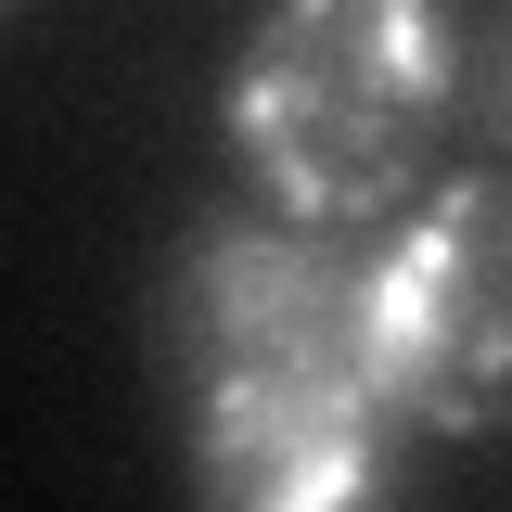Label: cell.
<instances>
[{
  "instance_id": "cell-1",
  "label": "cell",
  "mask_w": 512,
  "mask_h": 512,
  "mask_svg": "<svg viewBox=\"0 0 512 512\" xmlns=\"http://www.w3.org/2000/svg\"><path fill=\"white\" fill-rule=\"evenodd\" d=\"M154 359L192 423V487L231 512H333L397 487V372L372 320V231L218 205L154 295Z\"/></svg>"
},
{
  "instance_id": "cell-2",
  "label": "cell",
  "mask_w": 512,
  "mask_h": 512,
  "mask_svg": "<svg viewBox=\"0 0 512 512\" xmlns=\"http://www.w3.org/2000/svg\"><path fill=\"white\" fill-rule=\"evenodd\" d=\"M448 103H461L448 0H269L231 52L218 128L282 218L372 231L423 192Z\"/></svg>"
},
{
  "instance_id": "cell-3",
  "label": "cell",
  "mask_w": 512,
  "mask_h": 512,
  "mask_svg": "<svg viewBox=\"0 0 512 512\" xmlns=\"http://www.w3.org/2000/svg\"><path fill=\"white\" fill-rule=\"evenodd\" d=\"M372 320L410 436L512 423V154L372 218Z\"/></svg>"
},
{
  "instance_id": "cell-4",
  "label": "cell",
  "mask_w": 512,
  "mask_h": 512,
  "mask_svg": "<svg viewBox=\"0 0 512 512\" xmlns=\"http://www.w3.org/2000/svg\"><path fill=\"white\" fill-rule=\"evenodd\" d=\"M461 77H474V116H487V141H500V154H512V13H500V26H487V52L461 64Z\"/></svg>"
}]
</instances>
